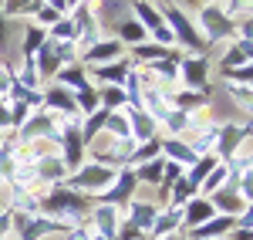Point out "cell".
<instances>
[{"label": "cell", "instance_id": "11", "mask_svg": "<svg viewBox=\"0 0 253 240\" xmlns=\"http://www.w3.org/2000/svg\"><path fill=\"white\" fill-rule=\"evenodd\" d=\"M159 152H166V156H169L172 162H179L182 169H189V166L199 159V156H196V149H193V145H186L182 139H166V142H159Z\"/></svg>", "mask_w": 253, "mask_h": 240}, {"label": "cell", "instance_id": "7", "mask_svg": "<svg viewBox=\"0 0 253 240\" xmlns=\"http://www.w3.org/2000/svg\"><path fill=\"white\" fill-rule=\"evenodd\" d=\"M179 78L186 81L193 92H203V88H206V58H203V54L179 58Z\"/></svg>", "mask_w": 253, "mask_h": 240}, {"label": "cell", "instance_id": "6", "mask_svg": "<svg viewBox=\"0 0 253 240\" xmlns=\"http://www.w3.org/2000/svg\"><path fill=\"white\" fill-rule=\"evenodd\" d=\"M108 186H112V190H101V200L108 203V206H115V203H122V200H132V193L138 190V180H135L132 169H118L115 180L108 183Z\"/></svg>", "mask_w": 253, "mask_h": 240}, {"label": "cell", "instance_id": "13", "mask_svg": "<svg viewBox=\"0 0 253 240\" xmlns=\"http://www.w3.org/2000/svg\"><path fill=\"white\" fill-rule=\"evenodd\" d=\"M216 217V210H213V203H210V196H193V200L186 203V227L193 230V227H199V223H206V220H213Z\"/></svg>", "mask_w": 253, "mask_h": 240}, {"label": "cell", "instance_id": "22", "mask_svg": "<svg viewBox=\"0 0 253 240\" xmlns=\"http://www.w3.org/2000/svg\"><path fill=\"white\" fill-rule=\"evenodd\" d=\"M159 156V139H149L142 149H132L128 152V169L132 166H142V162H149V159H156Z\"/></svg>", "mask_w": 253, "mask_h": 240}, {"label": "cell", "instance_id": "15", "mask_svg": "<svg viewBox=\"0 0 253 240\" xmlns=\"http://www.w3.org/2000/svg\"><path fill=\"white\" fill-rule=\"evenodd\" d=\"M44 101H47L54 112H68V115L75 112V95H71L68 88H61V85H51V88L44 92Z\"/></svg>", "mask_w": 253, "mask_h": 240}, {"label": "cell", "instance_id": "26", "mask_svg": "<svg viewBox=\"0 0 253 240\" xmlns=\"http://www.w3.org/2000/svg\"><path fill=\"white\" fill-rule=\"evenodd\" d=\"M10 85H14V71H10L7 64H0V95H7Z\"/></svg>", "mask_w": 253, "mask_h": 240}, {"label": "cell", "instance_id": "10", "mask_svg": "<svg viewBox=\"0 0 253 240\" xmlns=\"http://www.w3.org/2000/svg\"><path fill=\"white\" fill-rule=\"evenodd\" d=\"M54 78H58V85H61V88H68L71 95H78V92H84V88H91L84 64H64V68H61Z\"/></svg>", "mask_w": 253, "mask_h": 240}, {"label": "cell", "instance_id": "18", "mask_svg": "<svg viewBox=\"0 0 253 240\" xmlns=\"http://www.w3.org/2000/svg\"><path fill=\"white\" fill-rule=\"evenodd\" d=\"M145 38H149V34H145V27H142L135 17H125L122 24H118V41H122V44H125V41H132V44H142Z\"/></svg>", "mask_w": 253, "mask_h": 240}, {"label": "cell", "instance_id": "20", "mask_svg": "<svg viewBox=\"0 0 253 240\" xmlns=\"http://www.w3.org/2000/svg\"><path fill=\"white\" fill-rule=\"evenodd\" d=\"M240 64H250V41H236L223 58V68H240Z\"/></svg>", "mask_w": 253, "mask_h": 240}, {"label": "cell", "instance_id": "17", "mask_svg": "<svg viewBox=\"0 0 253 240\" xmlns=\"http://www.w3.org/2000/svg\"><path fill=\"white\" fill-rule=\"evenodd\" d=\"M230 176H233V169H230L226 162H219L213 173H210L206 180L199 183V193H203V196H210V193H216V190H223V183L230 180Z\"/></svg>", "mask_w": 253, "mask_h": 240}, {"label": "cell", "instance_id": "31", "mask_svg": "<svg viewBox=\"0 0 253 240\" xmlns=\"http://www.w3.org/2000/svg\"><path fill=\"white\" fill-rule=\"evenodd\" d=\"M91 240H105V237H98V234H95V237H91Z\"/></svg>", "mask_w": 253, "mask_h": 240}, {"label": "cell", "instance_id": "30", "mask_svg": "<svg viewBox=\"0 0 253 240\" xmlns=\"http://www.w3.org/2000/svg\"><path fill=\"white\" fill-rule=\"evenodd\" d=\"M189 3H199V7H203V3H206V0H189Z\"/></svg>", "mask_w": 253, "mask_h": 240}, {"label": "cell", "instance_id": "5", "mask_svg": "<svg viewBox=\"0 0 253 240\" xmlns=\"http://www.w3.org/2000/svg\"><path fill=\"white\" fill-rule=\"evenodd\" d=\"M118 58H122V41H118V38L91 41V48L81 51V61H84L88 68H95V64H108V61H118Z\"/></svg>", "mask_w": 253, "mask_h": 240}, {"label": "cell", "instance_id": "27", "mask_svg": "<svg viewBox=\"0 0 253 240\" xmlns=\"http://www.w3.org/2000/svg\"><path fill=\"white\" fill-rule=\"evenodd\" d=\"M10 227H14V213H3V210H0V240H7Z\"/></svg>", "mask_w": 253, "mask_h": 240}, {"label": "cell", "instance_id": "9", "mask_svg": "<svg viewBox=\"0 0 253 240\" xmlns=\"http://www.w3.org/2000/svg\"><path fill=\"white\" fill-rule=\"evenodd\" d=\"M88 78H95V88L98 85H122L128 78V61L118 58V61H108V64H95L88 71Z\"/></svg>", "mask_w": 253, "mask_h": 240}, {"label": "cell", "instance_id": "12", "mask_svg": "<svg viewBox=\"0 0 253 240\" xmlns=\"http://www.w3.org/2000/svg\"><path fill=\"white\" fill-rule=\"evenodd\" d=\"M156 217H159V206H156V203L128 200V223H135L138 230H152Z\"/></svg>", "mask_w": 253, "mask_h": 240}, {"label": "cell", "instance_id": "23", "mask_svg": "<svg viewBox=\"0 0 253 240\" xmlns=\"http://www.w3.org/2000/svg\"><path fill=\"white\" fill-rule=\"evenodd\" d=\"M169 190H172V206H182V203H189V200L196 196V186L186 180V176H179V180H175Z\"/></svg>", "mask_w": 253, "mask_h": 240}, {"label": "cell", "instance_id": "2", "mask_svg": "<svg viewBox=\"0 0 253 240\" xmlns=\"http://www.w3.org/2000/svg\"><path fill=\"white\" fill-rule=\"evenodd\" d=\"M162 17H166V24H169V31H172V38L179 41V44H186L189 51H203L206 44H203V38H199V31L193 27V20H189V14L182 10V7H175V3H166L162 7Z\"/></svg>", "mask_w": 253, "mask_h": 240}, {"label": "cell", "instance_id": "19", "mask_svg": "<svg viewBox=\"0 0 253 240\" xmlns=\"http://www.w3.org/2000/svg\"><path fill=\"white\" fill-rule=\"evenodd\" d=\"M44 41H47V34H44L41 27H34V24H31V27L24 31V38H20V51H24V58H34V51H38Z\"/></svg>", "mask_w": 253, "mask_h": 240}, {"label": "cell", "instance_id": "28", "mask_svg": "<svg viewBox=\"0 0 253 240\" xmlns=\"http://www.w3.org/2000/svg\"><path fill=\"white\" fill-rule=\"evenodd\" d=\"M0 129H10V105L0 98Z\"/></svg>", "mask_w": 253, "mask_h": 240}, {"label": "cell", "instance_id": "1", "mask_svg": "<svg viewBox=\"0 0 253 240\" xmlns=\"http://www.w3.org/2000/svg\"><path fill=\"white\" fill-rule=\"evenodd\" d=\"M41 210H44L51 220H61L64 227H68V223L81 220V213H84V196H81L78 190H71V186L54 183V190L41 200Z\"/></svg>", "mask_w": 253, "mask_h": 240}, {"label": "cell", "instance_id": "25", "mask_svg": "<svg viewBox=\"0 0 253 240\" xmlns=\"http://www.w3.org/2000/svg\"><path fill=\"white\" fill-rule=\"evenodd\" d=\"M250 64H240V68H226V78L230 81H243V85H250Z\"/></svg>", "mask_w": 253, "mask_h": 240}, {"label": "cell", "instance_id": "16", "mask_svg": "<svg viewBox=\"0 0 253 240\" xmlns=\"http://www.w3.org/2000/svg\"><path fill=\"white\" fill-rule=\"evenodd\" d=\"M226 230H233V220L216 213L213 220H206V223H199V227H193V237H196V240H206V237H219V234H226Z\"/></svg>", "mask_w": 253, "mask_h": 240}, {"label": "cell", "instance_id": "29", "mask_svg": "<svg viewBox=\"0 0 253 240\" xmlns=\"http://www.w3.org/2000/svg\"><path fill=\"white\" fill-rule=\"evenodd\" d=\"M233 240H250V227H240V230L233 234Z\"/></svg>", "mask_w": 253, "mask_h": 240}, {"label": "cell", "instance_id": "32", "mask_svg": "<svg viewBox=\"0 0 253 240\" xmlns=\"http://www.w3.org/2000/svg\"><path fill=\"white\" fill-rule=\"evenodd\" d=\"M0 10H3V0H0Z\"/></svg>", "mask_w": 253, "mask_h": 240}, {"label": "cell", "instance_id": "4", "mask_svg": "<svg viewBox=\"0 0 253 240\" xmlns=\"http://www.w3.org/2000/svg\"><path fill=\"white\" fill-rule=\"evenodd\" d=\"M199 27H203V34H199L203 44H206V41L216 44V41H223V38L233 34V20L226 17L216 3H203V7H199Z\"/></svg>", "mask_w": 253, "mask_h": 240}, {"label": "cell", "instance_id": "24", "mask_svg": "<svg viewBox=\"0 0 253 240\" xmlns=\"http://www.w3.org/2000/svg\"><path fill=\"white\" fill-rule=\"evenodd\" d=\"M34 14H38L41 27H51V24H58V20L64 17V14H58V10H54V7H51V3H47V0H44V3H41V7H38V10H34Z\"/></svg>", "mask_w": 253, "mask_h": 240}, {"label": "cell", "instance_id": "21", "mask_svg": "<svg viewBox=\"0 0 253 240\" xmlns=\"http://www.w3.org/2000/svg\"><path fill=\"white\" fill-rule=\"evenodd\" d=\"M162 162L166 159H149V162H142V166H135V180L138 183H159L162 180Z\"/></svg>", "mask_w": 253, "mask_h": 240}, {"label": "cell", "instance_id": "8", "mask_svg": "<svg viewBox=\"0 0 253 240\" xmlns=\"http://www.w3.org/2000/svg\"><path fill=\"white\" fill-rule=\"evenodd\" d=\"M34 68H38L41 78H54L61 71V54H58V44L47 38L44 44H41L38 51H34Z\"/></svg>", "mask_w": 253, "mask_h": 240}, {"label": "cell", "instance_id": "14", "mask_svg": "<svg viewBox=\"0 0 253 240\" xmlns=\"http://www.w3.org/2000/svg\"><path fill=\"white\" fill-rule=\"evenodd\" d=\"M95 230H98V237L115 240V234H118L115 206H98V210H95Z\"/></svg>", "mask_w": 253, "mask_h": 240}, {"label": "cell", "instance_id": "3", "mask_svg": "<svg viewBox=\"0 0 253 240\" xmlns=\"http://www.w3.org/2000/svg\"><path fill=\"white\" fill-rule=\"evenodd\" d=\"M115 166H105V162H88V166H78L71 173V190L78 193H101L108 183L115 180Z\"/></svg>", "mask_w": 253, "mask_h": 240}]
</instances>
